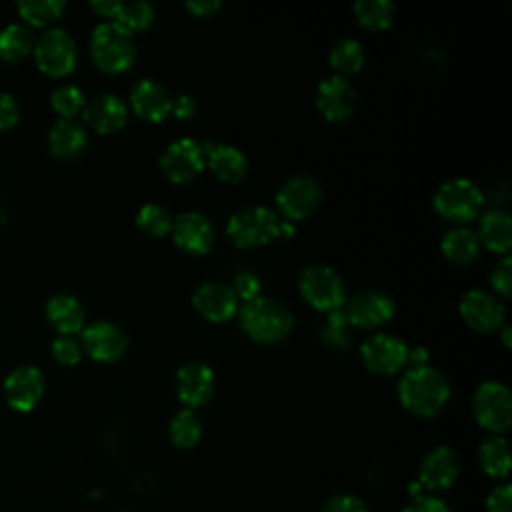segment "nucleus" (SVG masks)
Segmentation results:
<instances>
[{
  "mask_svg": "<svg viewBox=\"0 0 512 512\" xmlns=\"http://www.w3.org/2000/svg\"><path fill=\"white\" fill-rule=\"evenodd\" d=\"M194 110H196V102H194V98L188 96V94H180V96H176V98L172 100V110H170V112H172L176 118H180V120L190 118V116L194 114Z\"/></svg>",
  "mask_w": 512,
  "mask_h": 512,
  "instance_id": "c03bdc74",
  "label": "nucleus"
},
{
  "mask_svg": "<svg viewBox=\"0 0 512 512\" xmlns=\"http://www.w3.org/2000/svg\"><path fill=\"white\" fill-rule=\"evenodd\" d=\"M50 352H52V358L62 364V366H74L78 364L80 356H82V344L80 340H76L74 336H56L50 344Z\"/></svg>",
  "mask_w": 512,
  "mask_h": 512,
  "instance_id": "e433bc0d",
  "label": "nucleus"
},
{
  "mask_svg": "<svg viewBox=\"0 0 512 512\" xmlns=\"http://www.w3.org/2000/svg\"><path fill=\"white\" fill-rule=\"evenodd\" d=\"M484 196L468 178L446 180L434 194L436 212L450 222H468L478 216Z\"/></svg>",
  "mask_w": 512,
  "mask_h": 512,
  "instance_id": "0eeeda50",
  "label": "nucleus"
},
{
  "mask_svg": "<svg viewBox=\"0 0 512 512\" xmlns=\"http://www.w3.org/2000/svg\"><path fill=\"white\" fill-rule=\"evenodd\" d=\"M82 350L98 362H116L128 350L126 332L108 320H96L80 332Z\"/></svg>",
  "mask_w": 512,
  "mask_h": 512,
  "instance_id": "f8f14e48",
  "label": "nucleus"
},
{
  "mask_svg": "<svg viewBox=\"0 0 512 512\" xmlns=\"http://www.w3.org/2000/svg\"><path fill=\"white\" fill-rule=\"evenodd\" d=\"M472 410L478 424L490 432H506L512 424V394L498 380L482 382L472 398Z\"/></svg>",
  "mask_w": 512,
  "mask_h": 512,
  "instance_id": "6e6552de",
  "label": "nucleus"
},
{
  "mask_svg": "<svg viewBox=\"0 0 512 512\" xmlns=\"http://www.w3.org/2000/svg\"><path fill=\"white\" fill-rule=\"evenodd\" d=\"M322 512H368L366 504L356 498V496H350V494H338V496H332Z\"/></svg>",
  "mask_w": 512,
  "mask_h": 512,
  "instance_id": "ea45409f",
  "label": "nucleus"
},
{
  "mask_svg": "<svg viewBox=\"0 0 512 512\" xmlns=\"http://www.w3.org/2000/svg\"><path fill=\"white\" fill-rule=\"evenodd\" d=\"M34 32L24 22H10L0 28V60L14 64L24 60L34 48Z\"/></svg>",
  "mask_w": 512,
  "mask_h": 512,
  "instance_id": "bb28decb",
  "label": "nucleus"
},
{
  "mask_svg": "<svg viewBox=\"0 0 512 512\" xmlns=\"http://www.w3.org/2000/svg\"><path fill=\"white\" fill-rule=\"evenodd\" d=\"M510 334H512V328L506 324V326L502 328V340H504L506 346H510Z\"/></svg>",
  "mask_w": 512,
  "mask_h": 512,
  "instance_id": "de8ad7c7",
  "label": "nucleus"
},
{
  "mask_svg": "<svg viewBox=\"0 0 512 512\" xmlns=\"http://www.w3.org/2000/svg\"><path fill=\"white\" fill-rule=\"evenodd\" d=\"M402 512H450L448 506L434 496H418Z\"/></svg>",
  "mask_w": 512,
  "mask_h": 512,
  "instance_id": "37998d69",
  "label": "nucleus"
},
{
  "mask_svg": "<svg viewBox=\"0 0 512 512\" xmlns=\"http://www.w3.org/2000/svg\"><path fill=\"white\" fill-rule=\"evenodd\" d=\"M396 312L390 294L378 288H364L346 302V318L360 328H374L386 324Z\"/></svg>",
  "mask_w": 512,
  "mask_h": 512,
  "instance_id": "4468645a",
  "label": "nucleus"
},
{
  "mask_svg": "<svg viewBox=\"0 0 512 512\" xmlns=\"http://www.w3.org/2000/svg\"><path fill=\"white\" fill-rule=\"evenodd\" d=\"M130 106L138 116L150 122H158L170 114L172 96L158 80L140 78L130 90Z\"/></svg>",
  "mask_w": 512,
  "mask_h": 512,
  "instance_id": "412c9836",
  "label": "nucleus"
},
{
  "mask_svg": "<svg viewBox=\"0 0 512 512\" xmlns=\"http://www.w3.org/2000/svg\"><path fill=\"white\" fill-rule=\"evenodd\" d=\"M214 386L216 376L212 368L200 360L186 362L176 372V394L180 402L190 410L206 404L214 394Z\"/></svg>",
  "mask_w": 512,
  "mask_h": 512,
  "instance_id": "f3484780",
  "label": "nucleus"
},
{
  "mask_svg": "<svg viewBox=\"0 0 512 512\" xmlns=\"http://www.w3.org/2000/svg\"><path fill=\"white\" fill-rule=\"evenodd\" d=\"M240 326L252 340L272 344L288 336L294 326V316L280 300L256 296L242 304Z\"/></svg>",
  "mask_w": 512,
  "mask_h": 512,
  "instance_id": "f03ea898",
  "label": "nucleus"
},
{
  "mask_svg": "<svg viewBox=\"0 0 512 512\" xmlns=\"http://www.w3.org/2000/svg\"><path fill=\"white\" fill-rule=\"evenodd\" d=\"M394 4L390 0H358L354 4V14L362 26L370 30H384L394 20Z\"/></svg>",
  "mask_w": 512,
  "mask_h": 512,
  "instance_id": "473e14b6",
  "label": "nucleus"
},
{
  "mask_svg": "<svg viewBox=\"0 0 512 512\" xmlns=\"http://www.w3.org/2000/svg\"><path fill=\"white\" fill-rule=\"evenodd\" d=\"M408 346L392 334H374L360 348L362 362L376 374H394L408 364Z\"/></svg>",
  "mask_w": 512,
  "mask_h": 512,
  "instance_id": "ddd939ff",
  "label": "nucleus"
},
{
  "mask_svg": "<svg viewBox=\"0 0 512 512\" xmlns=\"http://www.w3.org/2000/svg\"><path fill=\"white\" fill-rule=\"evenodd\" d=\"M86 104L84 92L76 84H60L50 94V106L60 118H76Z\"/></svg>",
  "mask_w": 512,
  "mask_h": 512,
  "instance_id": "f704fd0d",
  "label": "nucleus"
},
{
  "mask_svg": "<svg viewBox=\"0 0 512 512\" xmlns=\"http://www.w3.org/2000/svg\"><path fill=\"white\" fill-rule=\"evenodd\" d=\"M442 252L446 258L466 264L472 262L480 252V240L476 232L466 226H456L448 230L442 238Z\"/></svg>",
  "mask_w": 512,
  "mask_h": 512,
  "instance_id": "cd10ccee",
  "label": "nucleus"
},
{
  "mask_svg": "<svg viewBox=\"0 0 512 512\" xmlns=\"http://www.w3.org/2000/svg\"><path fill=\"white\" fill-rule=\"evenodd\" d=\"M322 198L320 182L310 174H298L286 180L276 192V206L290 220L306 218Z\"/></svg>",
  "mask_w": 512,
  "mask_h": 512,
  "instance_id": "9b49d317",
  "label": "nucleus"
},
{
  "mask_svg": "<svg viewBox=\"0 0 512 512\" xmlns=\"http://www.w3.org/2000/svg\"><path fill=\"white\" fill-rule=\"evenodd\" d=\"M460 314L468 326L478 332H492L504 324L506 308L496 294L474 288L468 290L460 300Z\"/></svg>",
  "mask_w": 512,
  "mask_h": 512,
  "instance_id": "2eb2a0df",
  "label": "nucleus"
},
{
  "mask_svg": "<svg viewBox=\"0 0 512 512\" xmlns=\"http://www.w3.org/2000/svg\"><path fill=\"white\" fill-rule=\"evenodd\" d=\"M316 106L324 118L342 122L352 116L356 108V92L346 76L332 74L318 84Z\"/></svg>",
  "mask_w": 512,
  "mask_h": 512,
  "instance_id": "a211bd4d",
  "label": "nucleus"
},
{
  "mask_svg": "<svg viewBox=\"0 0 512 512\" xmlns=\"http://www.w3.org/2000/svg\"><path fill=\"white\" fill-rule=\"evenodd\" d=\"M88 132L76 118H58L48 130V150L52 156L70 160L84 152Z\"/></svg>",
  "mask_w": 512,
  "mask_h": 512,
  "instance_id": "b1692460",
  "label": "nucleus"
},
{
  "mask_svg": "<svg viewBox=\"0 0 512 512\" xmlns=\"http://www.w3.org/2000/svg\"><path fill=\"white\" fill-rule=\"evenodd\" d=\"M120 6H122L120 0H92V2H90V8H92L98 16L106 18V20H116V16H118V12H120Z\"/></svg>",
  "mask_w": 512,
  "mask_h": 512,
  "instance_id": "a18cd8bd",
  "label": "nucleus"
},
{
  "mask_svg": "<svg viewBox=\"0 0 512 512\" xmlns=\"http://www.w3.org/2000/svg\"><path fill=\"white\" fill-rule=\"evenodd\" d=\"M222 6L220 0H188L186 8L194 16H212Z\"/></svg>",
  "mask_w": 512,
  "mask_h": 512,
  "instance_id": "49530a36",
  "label": "nucleus"
},
{
  "mask_svg": "<svg viewBox=\"0 0 512 512\" xmlns=\"http://www.w3.org/2000/svg\"><path fill=\"white\" fill-rule=\"evenodd\" d=\"M64 0H22L16 4L18 16L26 26H48L64 12Z\"/></svg>",
  "mask_w": 512,
  "mask_h": 512,
  "instance_id": "c756f323",
  "label": "nucleus"
},
{
  "mask_svg": "<svg viewBox=\"0 0 512 512\" xmlns=\"http://www.w3.org/2000/svg\"><path fill=\"white\" fill-rule=\"evenodd\" d=\"M478 240L500 254H506L512 246V218L504 210H488L478 224Z\"/></svg>",
  "mask_w": 512,
  "mask_h": 512,
  "instance_id": "a878e982",
  "label": "nucleus"
},
{
  "mask_svg": "<svg viewBox=\"0 0 512 512\" xmlns=\"http://www.w3.org/2000/svg\"><path fill=\"white\" fill-rule=\"evenodd\" d=\"M90 54L100 70L124 72L136 58L134 34L116 20H104L92 30Z\"/></svg>",
  "mask_w": 512,
  "mask_h": 512,
  "instance_id": "7ed1b4c3",
  "label": "nucleus"
},
{
  "mask_svg": "<svg viewBox=\"0 0 512 512\" xmlns=\"http://www.w3.org/2000/svg\"><path fill=\"white\" fill-rule=\"evenodd\" d=\"M84 122L100 134H110L120 130L128 118V104L110 92H102L90 98L82 108Z\"/></svg>",
  "mask_w": 512,
  "mask_h": 512,
  "instance_id": "aec40b11",
  "label": "nucleus"
},
{
  "mask_svg": "<svg viewBox=\"0 0 512 512\" xmlns=\"http://www.w3.org/2000/svg\"><path fill=\"white\" fill-rule=\"evenodd\" d=\"M6 404L16 412H30L42 400L46 380L34 364H20L12 368L2 384Z\"/></svg>",
  "mask_w": 512,
  "mask_h": 512,
  "instance_id": "1a4fd4ad",
  "label": "nucleus"
},
{
  "mask_svg": "<svg viewBox=\"0 0 512 512\" xmlns=\"http://www.w3.org/2000/svg\"><path fill=\"white\" fill-rule=\"evenodd\" d=\"M154 16H156L154 4H150L146 0H134V2H122L116 22L122 24L124 28H128L130 32H136V30L148 28L152 24Z\"/></svg>",
  "mask_w": 512,
  "mask_h": 512,
  "instance_id": "c9c22d12",
  "label": "nucleus"
},
{
  "mask_svg": "<svg viewBox=\"0 0 512 512\" xmlns=\"http://www.w3.org/2000/svg\"><path fill=\"white\" fill-rule=\"evenodd\" d=\"M226 234L240 248L260 246L282 236V222L268 206H244L228 218Z\"/></svg>",
  "mask_w": 512,
  "mask_h": 512,
  "instance_id": "20e7f679",
  "label": "nucleus"
},
{
  "mask_svg": "<svg viewBox=\"0 0 512 512\" xmlns=\"http://www.w3.org/2000/svg\"><path fill=\"white\" fill-rule=\"evenodd\" d=\"M206 164L202 142L194 138H178L170 142L160 154V168L164 176L172 182H188L196 178Z\"/></svg>",
  "mask_w": 512,
  "mask_h": 512,
  "instance_id": "9d476101",
  "label": "nucleus"
},
{
  "mask_svg": "<svg viewBox=\"0 0 512 512\" xmlns=\"http://www.w3.org/2000/svg\"><path fill=\"white\" fill-rule=\"evenodd\" d=\"M510 502H512V490L508 484L496 486L486 500V510L488 512H510Z\"/></svg>",
  "mask_w": 512,
  "mask_h": 512,
  "instance_id": "79ce46f5",
  "label": "nucleus"
},
{
  "mask_svg": "<svg viewBox=\"0 0 512 512\" xmlns=\"http://www.w3.org/2000/svg\"><path fill=\"white\" fill-rule=\"evenodd\" d=\"M398 396L404 408L412 414L434 416L446 406L450 398V384L440 370L428 364L412 366L398 382Z\"/></svg>",
  "mask_w": 512,
  "mask_h": 512,
  "instance_id": "f257e3e1",
  "label": "nucleus"
},
{
  "mask_svg": "<svg viewBox=\"0 0 512 512\" xmlns=\"http://www.w3.org/2000/svg\"><path fill=\"white\" fill-rule=\"evenodd\" d=\"M170 232H172L174 244L188 254H206L216 240L214 224L210 222L208 216L196 210L178 214L172 222Z\"/></svg>",
  "mask_w": 512,
  "mask_h": 512,
  "instance_id": "dca6fc26",
  "label": "nucleus"
},
{
  "mask_svg": "<svg viewBox=\"0 0 512 512\" xmlns=\"http://www.w3.org/2000/svg\"><path fill=\"white\" fill-rule=\"evenodd\" d=\"M44 316L48 324L62 336H72L82 332L86 324V312L80 300L66 292L52 294L44 304Z\"/></svg>",
  "mask_w": 512,
  "mask_h": 512,
  "instance_id": "5701e85b",
  "label": "nucleus"
},
{
  "mask_svg": "<svg viewBox=\"0 0 512 512\" xmlns=\"http://www.w3.org/2000/svg\"><path fill=\"white\" fill-rule=\"evenodd\" d=\"M192 304L206 320L226 322L238 310V296L234 288L224 282H204L196 288Z\"/></svg>",
  "mask_w": 512,
  "mask_h": 512,
  "instance_id": "6ab92c4d",
  "label": "nucleus"
},
{
  "mask_svg": "<svg viewBox=\"0 0 512 512\" xmlns=\"http://www.w3.org/2000/svg\"><path fill=\"white\" fill-rule=\"evenodd\" d=\"M34 62L36 66L52 78H62L70 74L78 60V48L72 34L60 26L46 28L34 40Z\"/></svg>",
  "mask_w": 512,
  "mask_h": 512,
  "instance_id": "39448f33",
  "label": "nucleus"
},
{
  "mask_svg": "<svg viewBox=\"0 0 512 512\" xmlns=\"http://www.w3.org/2000/svg\"><path fill=\"white\" fill-rule=\"evenodd\" d=\"M460 472V460L456 452L448 446H438L430 450L420 464V484L428 490L450 488Z\"/></svg>",
  "mask_w": 512,
  "mask_h": 512,
  "instance_id": "4be33fe9",
  "label": "nucleus"
},
{
  "mask_svg": "<svg viewBox=\"0 0 512 512\" xmlns=\"http://www.w3.org/2000/svg\"><path fill=\"white\" fill-rule=\"evenodd\" d=\"M480 466L488 476L506 478L510 470V452L508 442L502 436H490L480 444L478 450Z\"/></svg>",
  "mask_w": 512,
  "mask_h": 512,
  "instance_id": "c85d7f7f",
  "label": "nucleus"
},
{
  "mask_svg": "<svg viewBox=\"0 0 512 512\" xmlns=\"http://www.w3.org/2000/svg\"><path fill=\"white\" fill-rule=\"evenodd\" d=\"M168 432H170V440L178 448H192L198 444L202 436V422L194 410L184 408L176 412V416L170 420Z\"/></svg>",
  "mask_w": 512,
  "mask_h": 512,
  "instance_id": "7c9ffc66",
  "label": "nucleus"
},
{
  "mask_svg": "<svg viewBox=\"0 0 512 512\" xmlns=\"http://www.w3.org/2000/svg\"><path fill=\"white\" fill-rule=\"evenodd\" d=\"M490 284L492 288L502 294V296H510L512 294V262L510 256H502V260L494 266L492 274H490Z\"/></svg>",
  "mask_w": 512,
  "mask_h": 512,
  "instance_id": "4c0bfd02",
  "label": "nucleus"
},
{
  "mask_svg": "<svg viewBox=\"0 0 512 512\" xmlns=\"http://www.w3.org/2000/svg\"><path fill=\"white\" fill-rule=\"evenodd\" d=\"M204 158L210 170L224 182H240L248 172L246 154L232 144L202 142Z\"/></svg>",
  "mask_w": 512,
  "mask_h": 512,
  "instance_id": "393cba45",
  "label": "nucleus"
},
{
  "mask_svg": "<svg viewBox=\"0 0 512 512\" xmlns=\"http://www.w3.org/2000/svg\"><path fill=\"white\" fill-rule=\"evenodd\" d=\"M234 292H236V296L244 298V302H246V300H252V298H256V296H260V294H258V292H260V280H258V276L252 274L250 270L240 272V274L236 276V280H234Z\"/></svg>",
  "mask_w": 512,
  "mask_h": 512,
  "instance_id": "a19ab883",
  "label": "nucleus"
},
{
  "mask_svg": "<svg viewBox=\"0 0 512 512\" xmlns=\"http://www.w3.org/2000/svg\"><path fill=\"white\" fill-rule=\"evenodd\" d=\"M172 214L158 202H146L136 214V224L150 236H166L172 230Z\"/></svg>",
  "mask_w": 512,
  "mask_h": 512,
  "instance_id": "72a5a7b5",
  "label": "nucleus"
},
{
  "mask_svg": "<svg viewBox=\"0 0 512 512\" xmlns=\"http://www.w3.org/2000/svg\"><path fill=\"white\" fill-rule=\"evenodd\" d=\"M298 288L302 298L316 310L334 312L346 304V284L340 274L326 264H310L300 272Z\"/></svg>",
  "mask_w": 512,
  "mask_h": 512,
  "instance_id": "423d86ee",
  "label": "nucleus"
},
{
  "mask_svg": "<svg viewBox=\"0 0 512 512\" xmlns=\"http://www.w3.org/2000/svg\"><path fill=\"white\" fill-rule=\"evenodd\" d=\"M20 120V104L10 92H0V132L10 130Z\"/></svg>",
  "mask_w": 512,
  "mask_h": 512,
  "instance_id": "58836bf2",
  "label": "nucleus"
},
{
  "mask_svg": "<svg viewBox=\"0 0 512 512\" xmlns=\"http://www.w3.org/2000/svg\"><path fill=\"white\" fill-rule=\"evenodd\" d=\"M330 64L334 70L340 72V76L360 70L364 62V48L356 38H340L330 48Z\"/></svg>",
  "mask_w": 512,
  "mask_h": 512,
  "instance_id": "2f4dec72",
  "label": "nucleus"
}]
</instances>
